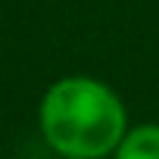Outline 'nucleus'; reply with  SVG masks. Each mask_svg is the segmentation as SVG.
<instances>
[{
  "label": "nucleus",
  "instance_id": "obj_1",
  "mask_svg": "<svg viewBox=\"0 0 159 159\" xmlns=\"http://www.w3.org/2000/svg\"><path fill=\"white\" fill-rule=\"evenodd\" d=\"M122 94L94 75H62L38 103V131L56 159H106L128 134Z\"/></svg>",
  "mask_w": 159,
  "mask_h": 159
},
{
  "label": "nucleus",
  "instance_id": "obj_2",
  "mask_svg": "<svg viewBox=\"0 0 159 159\" xmlns=\"http://www.w3.org/2000/svg\"><path fill=\"white\" fill-rule=\"evenodd\" d=\"M112 159H159V122L131 125Z\"/></svg>",
  "mask_w": 159,
  "mask_h": 159
}]
</instances>
